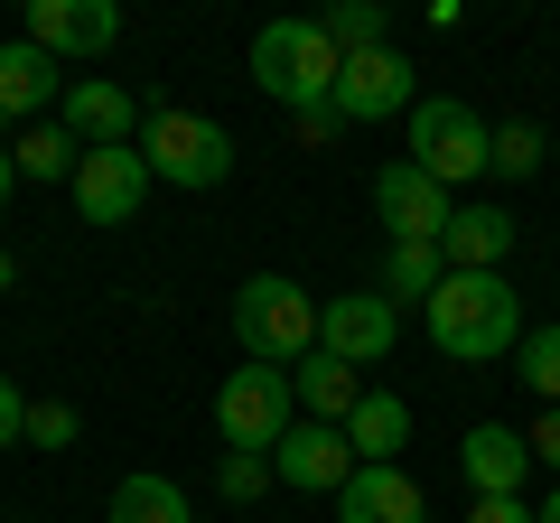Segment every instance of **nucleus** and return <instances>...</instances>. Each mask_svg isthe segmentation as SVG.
I'll list each match as a JSON object with an SVG mask.
<instances>
[{
    "instance_id": "obj_1",
    "label": "nucleus",
    "mask_w": 560,
    "mask_h": 523,
    "mask_svg": "<svg viewBox=\"0 0 560 523\" xmlns=\"http://www.w3.org/2000/svg\"><path fill=\"white\" fill-rule=\"evenodd\" d=\"M420 318H430V346L458 356V364H486V356H514L523 346V300H514L504 271H448Z\"/></svg>"
},
{
    "instance_id": "obj_2",
    "label": "nucleus",
    "mask_w": 560,
    "mask_h": 523,
    "mask_svg": "<svg viewBox=\"0 0 560 523\" xmlns=\"http://www.w3.org/2000/svg\"><path fill=\"white\" fill-rule=\"evenodd\" d=\"M337 75H346V57H337V38H327L318 20H261L253 28V84L271 103L327 113V103H337Z\"/></svg>"
},
{
    "instance_id": "obj_3",
    "label": "nucleus",
    "mask_w": 560,
    "mask_h": 523,
    "mask_svg": "<svg viewBox=\"0 0 560 523\" xmlns=\"http://www.w3.org/2000/svg\"><path fill=\"white\" fill-rule=\"evenodd\" d=\"M318 309L290 271H253V281L234 290V337H243V364H300L308 346H318Z\"/></svg>"
},
{
    "instance_id": "obj_4",
    "label": "nucleus",
    "mask_w": 560,
    "mask_h": 523,
    "mask_svg": "<svg viewBox=\"0 0 560 523\" xmlns=\"http://www.w3.org/2000/svg\"><path fill=\"white\" fill-rule=\"evenodd\" d=\"M411 168H430L448 197L477 187L486 168H495V121L467 113L458 94H420V103H411Z\"/></svg>"
},
{
    "instance_id": "obj_5",
    "label": "nucleus",
    "mask_w": 560,
    "mask_h": 523,
    "mask_svg": "<svg viewBox=\"0 0 560 523\" xmlns=\"http://www.w3.org/2000/svg\"><path fill=\"white\" fill-rule=\"evenodd\" d=\"M140 160H150V178L168 187H224L234 178V131L206 113H178V103H160V113H140Z\"/></svg>"
},
{
    "instance_id": "obj_6",
    "label": "nucleus",
    "mask_w": 560,
    "mask_h": 523,
    "mask_svg": "<svg viewBox=\"0 0 560 523\" xmlns=\"http://www.w3.org/2000/svg\"><path fill=\"white\" fill-rule=\"evenodd\" d=\"M215 430H224V449H261V458H271V449L300 430L290 364H243V374H224V393H215Z\"/></svg>"
},
{
    "instance_id": "obj_7",
    "label": "nucleus",
    "mask_w": 560,
    "mask_h": 523,
    "mask_svg": "<svg viewBox=\"0 0 560 523\" xmlns=\"http://www.w3.org/2000/svg\"><path fill=\"white\" fill-rule=\"evenodd\" d=\"M318 346H327V356H346L355 374H364V364H393V346H401V309L383 300V290H346V300L318 309Z\"/></svg>"
},
{
    "instance_id": "obj_8",
    "label": "nucleus",
    "mask_w": 560,
    "mask_h": 523,
    "mask_svg": "<svg viewBox=\"0 0 560 523\" xmlns=\"http://www.w3.org/2000/svg\"><path fill=\"white\" fill-rule=\"evenodd\" d=\"M374 206H383V224H393V243H440L448 216H458V197H448L430 168H411V160L374 168Z\"/></svg>"
},
{
    "instance_id": "obj_9",
    "label": "nucleus",
    "mask_w": 560,
    "mask_h": 523,
    "mask_svg": "<svg viewBox=\"0 0 560 523\" xmlns=\"http://www.w3.org/2000/svg\"><path fill=\"white\" fill-rule=\"evenodd\" d=\"M355 440H346L337 421H300L290 440L271 449V477L280 486H300V496H346V477H355Z\"/></svg>"
},
{
    "instance_id": "obj_10",
    "label": "nucleus",
    "mask_w": 560,
    "mask_h": 523,
    "mask_svg": "<svg viewBox=\"0 0 560 523\" xmlns=\"http://www.w3.org/2000/svg\"><path fill=\"white\" fill-rule=\"evenodd\" d=\"M66 187H75L84 224H131L140 197H150V160H140V150H84V168Z\"/></svg>"
},
{
    "instance_id": "obj_11",
    "label": "nucleus",
    "mask_w": 560,
    "mask_h": 523,
    "mask_svg": "<svg viewBox=\"0 0 560 523\" xmlns=\"http://www.w3.org/2000/svg\"><path fill=\"white\" fill-rule=\"evenodd\" d=\"M411 57L401 47H364V57H346V75H337V113L346 121H393V113H411Z\"/></svg>"
},
{
    "instance_id": "obj_12",
    "label": "nucleus",
    "mask_w": 560,
    "mask_h": 523,
    "mask_svg": "<svg viewBox=\"0 0 560 523\" xmlns=\"http://www.w3.org/2000/svg\"><path fill=\"white\" fill-rule=\"evenodd\" d=\"M121 38V10L113 0H28V47H47V57H103V47Z\"/></svg>"
},
{
    "instance_id": "obj_13",
    "label": "nucleus",
    "mask_w": 560,
    "mask_h": 523,
    "mask_svg": "<svg viewBox=\"0 0 560 523\" xmlns=\"http://www.w3.org/2000/svg\"><path fill=\"white\" fill-rule=\"evenodd\" d=\"M66 131H75L84 150H131L140 141V103L121 94V84H103V75H75L66 84Z\"/></svg>"
},
{
    "instance_id": "obj_14",
    "label": "nucleus",
    "mask_w": 560,
    "mask_h": 523,
    "mask_svg": "<svg viewBox=\"0 0 560 523\" xmlns=\"http://www.w3.org/2000/svg\"><path fill=\"white\" fill-rule=\"evenodd\" d=\"M458 467H467L477 496H523V477H533V440L504 430V421H477V430L458 440Z\"/></svg>"
},
{
    "instance_id": "obj_15",
    "label": "nucleus",
    "mask_w": 560,
    "mask_h": 523,
    "mask_svg": "<svg viewBox=\"0 0 560 523\" xmlns=\"http://www.w3.org/2000/svg\"><path fill=\"white\" fill-rule=\"evenodd\" d=\"M337 523H430V504H420V486H411V467H355L346 477V496H337Z\"/></svg>"
},
{
    "instance_id": "obj_16",
    "label": "nucleus",
    "mask_w": 560,
    "mask_h": 523,
    "mask_svg": "<svg viewBox=\"0 0 560 523\" xmlns=\"http://www.w3.org/2000/svg\"><path fill=\"white\" fill-rule=\"evenodd\" d=\"M290 393H300V421H355V403H364V374L346 356H327V346H308L300 364H290Z\"/></svg>"
},
{
    "instance_id": "obj_17",
    "label": "nucleus",
    "mask_w": 560,
    "mask_h": 523,
    "mask_svg": "<svg viewBox=\"0 0 560 523\" xmlns=\"http://www.w3.org/2000/svg\"><path fill=\"white\" fill-rule=\"evenodd\" d=\"M514 234H523V224L504 216V206H486V197H467L458 216H448V234H440V253H448V271H504V253H514Z\"/></svg>"
},
{
    "instance_id": "obj_18",
    "label": "nucleus",
    "mask_w": 560,
    "mask_h": 523,
    "mask_svg": "<svg viewBox=\"0 0 560 523\" xmlns=\"http://www.w3.org/2000/svg\"><path fill=\"white\" fill-rule=\"evenodd\" d=\"M57 94H66V75H57V57H47V47H28V38H10V47H0V121L47 113Z\"/></svg>"
},
{
    "instance_id": "obj_19",
    "label": "nucleus",
    "mask_w": 560,
    "mask_h": 523,
    "mask_svg": "<svg viewBox=\"0 0 560 523\" xmlns=\"http://www.w3.org/2000/svg\"><path fill=\"white\" fill-rule=\"evenodd\" d=\"M346 440H355L364 467H393V449L411 440V403H401V393H364L355 421H346Z\"/></svg>"
},
{
    "instance_id": "obj_20",
    "label": "nucleus",
    "mask_w": 560,
    "mask_h": 523,
    "mask_svg": "<svg viewBox=\"0 0 560 523\" xmlns=\"http://www.w3.org/2000/svg\"><path fill=\"white\" fill-rule=\"evenodd\" d=\"M440 281H448V253H440V243H393V262H383V300H420V309H430V300H440Z\"/></svg>"
},
{
    "instance_id": "obj_21",
    "label": "nucleus",
    "mask_w": 560,
    "mask_h": 523,
    "mask_svg": "<svg viewBox=\"0 0 560 523\" xmlns=\"http://www.w3.org/2000/svg\"><path fill=\"white\" fill-rule=\"evenodd\" d=\"M113 523H197V514H187V496H178L168 477H150V467H140V477L113 486Z\"/></svg>"
},
{
    "instance_id": "obj_22",
    "label": "nucleus",
    "mask_w": 560,
    "mask_h": 523,
    "mask_svg": "<svg viewBox=\"0 0 560 523\" xmlns=\"http://www.w3.org/2000/svg\"><path fill=\"white\" fill-rule=\"evenodd\" d=\"M75 168H84V141L66 121H28L20 131V178H75Z\"/></svg>"
},
{
    "instance_id": "obj_23",
    "label": "nucleus",
    "mask_w": 560,
    "mask_h": 523,
    "mask_svg": "<svg viewBox=\"0 0 560 523\" xmlns=\"http://www.w3.org/2000/svg\"><path fill=\"white\" fill-rule=\"evenodd\" d=\"M514 383L533 393L541 411H560V327H533V337L514 346Z\"/></svg>"
},
{
    "instance_id": "obj_24",
    "label": "nucleus",
    "mask_w": 560,
    "mask_h": 523,
    "mask_svg": "<svg viewBox=\"0 0 560 523\" xmlns=\"http://www.w3.org/2000/svg\"><path fill=\"white\" fill-rule=\"evenodd\" d=\"M327 38H337V57H364V47H393V38H383V10H374V0H337V10H327Z\"/></svg>"
},
{
    "instance_id": "obj_25",
    "label": "nucleus",
    "mask_w": 560,
    "mask_h": 523,
    "mask_svg": "<svg viewBox=\"0 0 560 523\" xmlns=\"http://www.w3.org/2000/svg\"><path fill=\"white\" fill-rule=\"evenodd\" d=\"M215 486H224V504H253L261 486H280V477H271L261 449H224V458H215Z\"/></svg>"
},
{
    "instance_id": "obj_26",
    "label": "nucleus",
    "mask_w": 560,
    "mask_h": 523,
    "mask_svg": "<svg viewBox=\"0 0 560 523\" xmlns=\"http://www.w3.org/2000/svg\"><path fill=\"white\" fill-rule=\"evenodd\" d=\"M533 168H541V131L533 121H504L495 131V178H533Z\"/></svg>"
},
{
    "instance_id": "obj_27",
    "label": "nucleus",
    "mask_w": 560,
    "mask_h": 523,
    "mask_svg": "<svg viewBox=\"0 0 560 523\" xmlns=\"http://www.w3.org/2000/svg\"><path fill=\"white\" fill-rule=\"evenodd\" d=\"M28 440H38V449H66V440H75V411H66V403H28Z\"/></svg>"
},
{
    "instance_id": "obj_28",
    "label": "nucleus",
    "mask_w": 560,
    "mask_h": 523,
    "mask_svg": "<svg viewBox=\"0 0 560 523\" xmlns=\"http://www.w3.org/2000/svg\"><path fill=\"white\" fill-rule=\"evenodd\" d=\"M467 523H541V504H523V496H477V504H467Z\"/></svg>"
},
{
    "instance_id": "obj_29",
    "label": "nucleus",
    "mask_w": 560,
    "mask_h": 523,
    "mask_svg": "<svg viewBox=\"0 0 560 523\" xmlns=\"http://www.w3.org/2000/svg\"><path fill=\"white\" fill-rule=\"evenodd\" d=\"M28 440V403H20V383L0 374V449H20Z\"/></svg>"
},
{
    "instance_id": "obj_30",
    "label": "nucleus",
    "mask_w": 560,
    "mask_h": 523,
    "mask_svg": "<svg viewBox=\"0 0 560 523\" xmlns=\"http://www.w3.org/2000/svg\"><path fill=\"white\" fill-rule=\"evenodd\" d=\"M337 103H327V113H290V131H300V150H327V141H337Z\"/></svg>"
},
{
    "instance_id": "obj_31",
    "label": "nucleus",
    "mask_w": 560,
    "mask_h": 523,
    "mask_svg": "<svg viewBox=\"0 0 560 523\" xmlns=\"http://www.w3.org/2000/svg\"><path fill=\"white\" fill-rule=\"evenodd\" d=\"M523 440H533V467H551V477H560V411H541Z\"/></svg>"
},
{
    "instance_id": "obj_32",
    "label": "nucleus",
    "mask_w": 560,
    "mask_h": 523,
    "mask_svg": "<svg viewBox=\"0 0 560 523\" xmlns=\"http://www.w3.org/2000/svg\"><path fill=\"white\" fill-rule=\"evenodd\" d=\"M10 187H20V150L0 141V206H10Z\"/></svg>"
},
{
    "instance_id": "obj_33",
    "label": "nucleus",
    "mask_w": 560,
    "mask_h": 523,
    "mask_svg": "<svg viewBox=\"0 0 560 523\" xmlns=\"http://www.w3.org/2000/svg\"><path fill=\"white\" fill-rule=\"evenodd\" d=\"M10 281H20V262H10V253H0V300H10Z\"/></svg>"
},
{
    "instance_id": "obj_34",
    "label": "nucleus",
    "mask_w": 560,
    "mask_h": 523,
    "mask_svg": "<svg viewBox=\"0 0 560 523\" xmlns=\"http://www.w3.org/2000/svg\"><path fill=\"white\" fill-rule=\"evenodd\" d=\"M541 523H560V486H551V496H541Z\"/></svg>"
},
{
    "instance_id": "obj_35",
    "label": "nucleus",
    "mask_w": 560,
    "mask_h": 523,
    "mask_svg": "<svg viewBox=\"0 0 560 523\" xmlns=\"http://www.w3.org/2000/svg\"><path fill=\"white\" fill-rule=\"evenodd\" d=\"M551 160H560V141H551Z\"/></svg>"
}]
</instances>
